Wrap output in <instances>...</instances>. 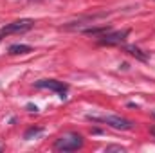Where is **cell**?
I'll return each instance as SVG.
<instances>
[{"instance_id": "cell-1", "label": "cell", "mask_w": 155, "mask_h": 153, "mask_svg": "<svg viewBox=\"0 0 155 153\" xmlns=\"http://www.w3.org/2000/svg\"><path fill=\"white\" fill-rule=\"evenodd\" d=\"M83 146V137L78 133H65L54 142V150L58 151H74Z\"/></svg>"}, {"instance_id": "cell-2", "label": "cell", "mask_w": 155, "mask_h": 153, "mask_svg": "<svg viewBox=\"0 0 155 153\" xmlns=\"http://www.w3.org/2000/svg\"><path fill=\"white\" fill-rule=\"evenodd\" d=\"M35 25V20L31 18H20L13 24H7L0 29V34H16V33H25Z\"/></svg>"}, {"instance_id": "cell-3", "label": "cell", "mask_w": 155, "mask_h": 153, "mask_svg": "<svg viewBox=\"0 0 155 153\" xmlns=\"http://www.w3.org/2000/svg\"><path fill=\"white\" fill-rule=\"evenodd\" d=\"M36 88H47V90H52V92H58L61 99H65V92H67V83L63 81H56V79H40L35 83Z\"/></svg>"}, {"instance_id": "cell-4", "label": "cell", "mask_w": 155, "mask_h": 153, "mask_svg": "<svg viewBox=\"0 0 155 153\" xmlns=\"http://www.w3.org/2000/svg\"><path fill=\"white\" fill-rule=\"evenodd\" d=\"M88 117L94 119V121H103V122L110 124V126L116 128V130H130V128L134 126L132 121L123 119V117H119V115H108V117H92V115H88Z\"/></svg>"}, {"instance_id": "cell-5", "label": "cell", "mask_w": 155, "mask_h": 153, "mask_svg": "<svg viewBox=\"0 0 155 153\" xmlns=\"http://www.w3.org/2000/svg\"><path fill=\"white\" fill-rule=\"evenodd\" d=\"M128 29H124V31H117V33H105L103 36H99V43H103V45H119V43H123L126 36H128Z\"/></svg>"}, {"instance_id": "cell-6", "label": "cell", "mask_w": 155, "mask_h": 153, "mask_svg": "<svg viewBox=\"0 0 155 153\" xmlns=\"http://www.w3.org/2000/svg\"><path fill=\"white\" fill-rule=\"evenodd\" d=\"M31 50H33V47L31 45H24V43H15V45L9 47V54H27Z\"/></svg>"}, {"instance_id": "cell-7", "label": "cell", "mask_w": 155, "mask_h": 153, "mask_svg": "<svg viewBox=\"0 0 155 153\" xmlns=\"http://www.w3.org/2000/svg\"><path fill=\"white\" fill-rule=\"evenodd\" d=\"M124 50H126V52H130L132 56H135V58H137V60H141V61H146V60H148V56H146V54H143V50H141V49H137L135 45H126V47H124Z\"/></svg>"}, {"instance_id": "cell-8", "label": "cell", "mask_w": 155, "mask_h": 153, "mask_svg": "<svg viewBox=\"0 0 155 153\" xmlns=\"http://www.w3.org/2000/svg\"><path fill=\"white\" fill-rule=\"evenodd\" d=\"M38 133H41V128H31L25 132V139H31V137H36Z\"/></svg>"}, {"instance_id": "cell-9", "label": "cell", "mask_w": 155, "mask_h": 153, "mask_svg": "<svg viewBox=\"0 0 155 153\" xmlns=\"http://www.w3.org/2000/svg\"><path fill=\"white\" fill-rule=\"evenodd\" d=\"M27 110H29V112H36L38 108H36V105H27Z\"/></svg>"}, {"instance_id": "cell-10", "label": "cell", "mask_w": 155, "mask_h": 153, "mask_svg": "<svg viewBox=\"0 0 155 153\" xmlns=\"http://www.w3.org/2000/svg\"><path fill=\"white\" fill-rule=\"evenodd\" d=\"M152 133H153V135H155V128H153V130H152Z\"/></svg>"}]
</instances>
